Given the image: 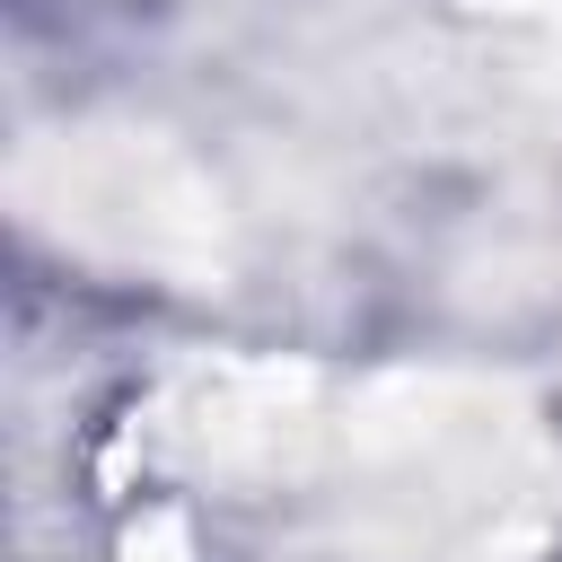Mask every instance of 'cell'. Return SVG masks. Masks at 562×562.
<instances>
[]
</instances>
